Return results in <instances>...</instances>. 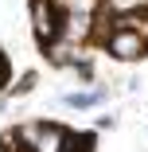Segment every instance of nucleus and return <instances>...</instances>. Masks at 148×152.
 <instances>
[{
  "label": "nucleus",
  "mask_w": 148,
  "mask_h": 152,
  "mask_svg": "<svg viewBox=\"0 0 148 152\" xmlns=\"http://www.w3.org/2000/svg\"><path fill=\"white\" fill-rule=\"evenodd\" d=\"M66 20L70 12L63 8V0H31V31L43 47L66 39Z\"/></svg>",
  "instance_id": "obj_1"
},
{
  "label": "nucleus",
  "mask_w": 148,
  "mask_h": 152,
  "mask_svg": "<svg viewBox=\"0 0 148 152\" xmlns=\"http://www.w3.org/2000/svg\"><path fill=\"white\" fill-rule=\"evenodd\" d=\"M66 137L70 133L63 125H51V121H27V125H20V140L31 152H63Z\"/></svg>",
  "instance_id": "obj_2"
},
{
  "label": "nucleus",
  "mask_w": 148,
  "mask_h": 152,
  "mask_svg": "<svg viewBox=\"0 0 148 152\" xmlns=\"http://www.w3.org/2000/svg\"><path fill=\"white\" fill-rule=\"evenodd\" d=\"M148 51V43L136 35V31H125V27H113V31L105 35V55L121 58V63H133V58H140Z\"/></svg>",
  "instance_id": "obj_3"
},
{
  "label": "nucleus",
  "mask_w": 148,
  "mask_h": 152,
  "mask_svg": "<svg viewBox=\"0 0 148 152\" xmlns=\"http://www.w3.org/2000/svg\"><path fill=\"white\" fill-rule=\"evenodd\" d=\"M43 55H47V63H55V66H78V58H82L70 39H58V43L43 47Z\"/></svg>",
  "instance_id": "obj_4"
},
{
  "label": "nucleus",
  "mask_w": 148,
  "mask_h": 152,
  "mask_svg": "<svg viewBox=\"0 0 148 152\" xmlns=\"http://www.w3.org/2000/svg\"><path fill=\"white\" fill-rule=\"evenodd\" d=\"M117 27H125V31H136L144 43H148V12H125L117 20Z\"/></svg>",
  "instance_id": "obj_5"
},
{
  "label": "nucleus",
  "mask_w": 148,
  "mask_h": 152,
  "mask_svg": "<svg viewBox=\"0 0 148 152\" xmlns=\"http://www.w3.org/2000/svg\"><path fill=\"white\" fill-rule=\"evenodd\" d=\"M70 109H90V105H98L101 102V90H82V94H66L63 98Z\"/></svg>",
  "instance_id": "obj_6"
},
{
  "label": "nucleus",
  "mask_w": 148,
  "mask_h": 152,
  "mask_svg": "<svg viewBox=\"0 0 148 152\" xmlns=\"http://www.w3.org/2000/svg\"><path fill=\"white\" fill-rule=\"evenodd\" d=\"M63 152H94V133H70Z\"/></svg>",
  "instance_id": "obj_7"
},
{
  "label": "nucleus",
  "mask_w": 148,
  "mask_h": 152,
  "mask_svg": "<svg viewBox=\"0 0 148 152\" xmlns=\"http://www.w3.org/2000/svg\"><path fill=\"white\" fill-rule=\"evenodd\" d=\"M31 86H35V74H23V78H20V82L12 86V98H20V94H27V90H31Z\"/></svg>",
  "instance_id": "obj_8"
},
{
  "label": "nucleus",
  "mask_w": 148,
  "mask_h": 152,
  "mask_svg": "<svg viewBox=\"0 0 148 152\" xmlns=\"http://www.w3.org/2000/svg\"><path fill=\"white\" fill-rule=\"evenodd\" d=\"M8 78H12V66H8V58L0 55V90H8Z\"/></svg>",
  "instance_id": "obj_9"
},
{
  "label": "nucleus",
  "mask_w": 148,
  "mask_h": 152,
  "mask_svg": "<svg viewBox=\"0 0 148 152\" xmlns=\"http://www.w3.org/2000/svg\"><path fill=\"white\" fill-rule=\"evenodd\" d=\"M20 152H31V148H20Z\"/></svg>",
  "instance_id": "obj_10"
}]
</instances>
